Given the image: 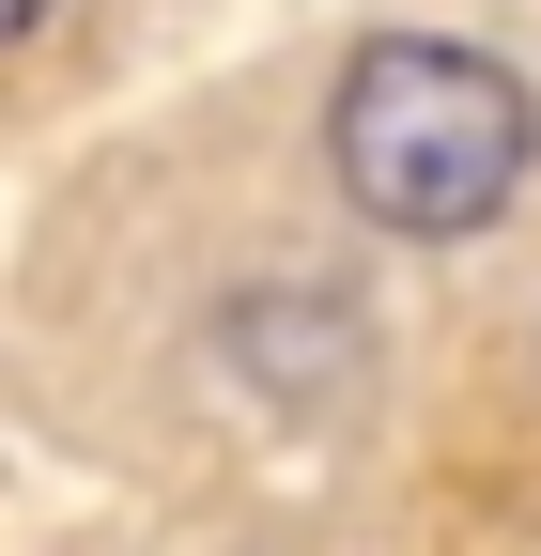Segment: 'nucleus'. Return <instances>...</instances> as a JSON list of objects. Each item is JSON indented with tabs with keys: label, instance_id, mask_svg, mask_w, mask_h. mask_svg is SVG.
I'll return each mask as SVG.
<instances>
[{
	"label": "nucleus",
	"instance_id": "nucleus-1",
	"mask_svg": "<svg viewBox=\"0 0 541 556\" xmlns=\"http://www.w3.org/2000/svg\"><path fill=\"white\" fill-rule=\"evenodd\" d=\"M541 170V93L526 62L464 31H372L325 93V186L356 201L387 248H464L495 232Z\"/></svg>",
	"mask_w": 541,
	"mask_h": 556
},
{
	"label": "nucleus",
	"instance_id": "nucleus-2",
	"mask_svg": "<svg viewBox=\"0 0 541 556\" xmlns=\"http://www.w3.org/2000/svg\"><path fill=\"white\" fill-rule=\"evenodd\" d=\"M47 16H62V0H0V47H32V31H47Z\"/></svg>",
	"mask_w": 541,
	"mask_h": 556
}]
</instances>
